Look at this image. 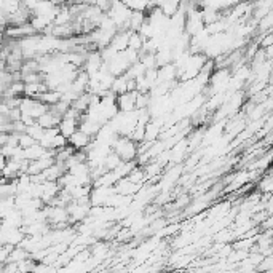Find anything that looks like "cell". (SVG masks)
I'll return each mask as SVG.
<instances>
[{
  "mask_svg": "<svg viewBox=\"0 0 273 273\" xmlns=\"http://www.w3.org/2000/svg\"><path fill=\"white\" fill-rule=\"evenodd\" d=\"M112 150L119 155L122 161H135L139 157V144L133 141L131 137L120 136L115 141Z\"/></svg>",
  "mask_w": 273,
  "mask_h": 273,
  "instance_id": "obj_1",
  "label": "cell"
},
{
  "mask_svg": "<svg viewBox=\"0 0 273 273\" xmlns=\"http://www.w3.org/2000/svg\"><path fill=\"white\" fill-rule=\"evenodd\" d=\"M109 18H111L119 30H130V19L133 11L128 8L127 5L122 2H112L111 10H109Z\"/></svg>",
  "mask_w": 273,
  "mask_h": 273,
  "instance_id": "obj_2",
  "label": "cell"
},
{
  "mask_svg": "<svg viewBox=\"0 0 273 273\" xmlns=\"http://www.w3.org/2000/svg\"><path fill=\"white\" fill-rule=\"evenodd\" d=\"M115 193L114 187H93L91 195H90V201L91 206H106L107 201L111 200V197Z\"/></svg>",
  "mask_w": 273,
  "mask_h": 273,
  "instance_id": "obj_3",
  "label": "cell"
},
{
  "mask_svg": "<svg viewBox=\"0 0 273 273\" xmlns=\"http://www.w3.org/2000/svg\"><path fill=\"white\" fill-rule=\"evenodd\" d=\"M136 99H137V91L125 93V95L117 96V106L119 111L123 114H130L136 111Z\"/></svg>",
  "mask_w": 273,
  "mask_h": 273,
  "instance_id": "obj_4",
  "label": "cell"
},
{
  "mask_svg": "<svg viewBox=\"0 0 273 273\" xmlns=\"http://www.w3.org/2000/svg\"><path fill=\"white\" fill-rule=\"evenodd\" d=\"M80 119H74V117H64V119L61 120L59 123V131H61V135L64 136V137H72L77 131H79L80 128Z\"/></svg>",
  "mask_w": 273,
  "mask_h": 273,
  "instance_id": "obj_5",
  "label": "cell"
},
{
  "mask_svg": "<svg viewBox=\"0 0 273 273\" xmlns=\"http://www.w3.org/2000/svg\"><path fill=\"white\" fill-rule=\"evenodd\" d=\"M91 142H93V137H91V136H88L87 133L80 131V130L77 131L72 137H69V145L74 147V149H75L77 152L87 150Z\"/></svg>",
  "mask_w": 273,
  "mask_h": 273,
  "instance_id": "obj_6",
  "label": "cell"
},
{
  "mask_svg": "<svg viewBox=\"0 0 273 273\" xmlns=\"http://www.w3.org/2000/svg\"><path fill=\"white\" fill-rule=\"evenodd\" d=\"M114 189H115V193L125 195V197H133V198H135V195L142 189V185L133 184L131 181H128V179L125 177V179H122L120 182H117V185L114 187Z\"/></svg>",
  "mask_w": 273,
  "mask_h": 273,
  "instance_id": "obj_7",
  "label": "cell"
},
{
  "mask_svg": "<svg viewBox=\"0 0 273 273\" xmlns=\"http://www.w3.org/2000/svg\"><path fill=\"white\" fill-rule=\"evenodd\" d=\"M61 117H58L56 114H53L51 112V109L48 112H46L45 115H42L40 119H38V125H40L42 128H45V130H51V128H58L59 127V123H61Z\"/></svg>",
  "mask_w": 273,
  "mask_h": 273,
  "instance_id": "obj_8",
  "label": "cell"
},
{
  "mask_svg": "<svg viewBox=\"0 0 273 273\" xmlns=\"http://www.w3.org/2000/svg\"><path fill=\"white\" fill-rule=\"evenodd\" d=\"M35 99H38L40 103L46 104L48 107H53V106H56L58 103H61L62 95H61L59 91H56V90H46L45 93H42V95L38 96V98H35Z\"/></svg>",
  "mask_w": 273,
  "mask_h": 273,
  "instance_id": "obj_9",
  "label": "cell"
},
{
  "mask_svg": "<svg viewBox=\"0 0 273 273\" xmlns=\"http://www.w3.org/2000/svg\"><path fill=\"white\" fill-rule=\"evenodd\" d=\"M45 153H46L45 147H42L40 144H35V145L29 147V149L24 150V157L27 161H37V160H40Z\"/></svg>",
  "mask_w": 273,
  "mask_h": 273,
  "instance_id": "obj_10",
  "label": "cell"
},
{
  "mask_svg": "<svg viewBox=\"0 0 273 273\" xmlns=\"http://www.w3.org/2000/svg\"><path fill=\"white\" fill-rule=\"evenodd\" d=\"M27 259H30V254L26 251L24 248H21V246H16L11 251V254H10V257H8V262H11V264H19V262H22V261H27ZM6 262V264H8Z\"/></svg>",
  "mask_w": 273,
  "mask_h": 273,
  "instance_id": "obj_11",
  "label": "cell"
},
{
  "mask_svg": "<svg viewBox=\"0 0 273 273\" xmlns=\"http://www.w3.org/2000/svg\"><path fill=\"white\" fill-rule=\"evenodd\" d=\"M144 37L139 34V32H131V37H130V45H128V50H133V51H137V53H142V48H144Z\"/></svg>",
  "mask_w": 273,
  "mask_h": 273,
  "instance_id": "obj_12",
  "label": "cell"
},
{
  "mask_svg": "<svg viewBox=\"0 0 273 273\" xmlns=\"http://www.w3.org/2000/svg\"><path fill=\"white\" fill-rule=\"evenodd\" d=\"M122 158L117 155L115 152H111L107 155V158H106V163H104V166H106V169H107V173L109 171H115L117 168H119L120 165H122Z\"/></svg>",
  "mask_w": 273,
  "mask_h": 273,
  "instance_id": "obj_13",
  "label": "cell"
},
{
  "mask_svg": "<svg viewBox=\"0 0 273 273\" xmlns=\"http://www.w3.org/2000/svg\"><path fill=\"white\" fill-rule=\"evenodd\" d=\"M45 128H42L40 125L38 123H35V125H32V127H29L27 128V135L32 137V139H35L37 142H40L42 141V137L45 136Z\"/></svg>",
  "mask_w": 273,
  "mask_h": 273,
  "instance_id": "obj_14",
  "label": "cell"
},
{
  "mask_svg": "<svg viewBox=\"0 0 273 273\" xmlns=\"http://www.w3.org/2000/svg\"><path fill=\"white\" fill-rule=\"evenodd\" d=\"M18 141H19V147L22 150H26V149H29V147L38 144L35 139H32L27 135V133H24V135H18Z\"/></svg>",
  "mask_w": 273,
  "mask_h": 273,
  "instance_id": "obj_15",
  "label": "cell"
}]
</instances>
